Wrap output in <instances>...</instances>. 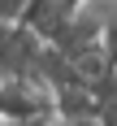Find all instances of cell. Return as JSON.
I'll use <instances>...</instances> for the list:
<instances>
[{
	"label": "cell",
	"instance_id": "obj_1",
	"mask_svg": "<svg viewBox=\"0 0 117 126\" xmlns=\"http://www.w3.org/2000/svg\"><path fill=\"white\" fill-rule=\"evenodd\" d=\"M56 117V91L39 74L0 70V122H48Z\"/></svg>",
	"mask_w": 117,
	"mask_h": 126
},
{
	"label": "cell",
	"instance_id": "obj_2",
	"mask_svg": "<svg viewBox=\"0 0 117 126\" xmlns=\"http://www.w3.org/2000/svg\"><path fill=\"white\" fill-rule=\"evenodd\" d=\"M100 35H104V52H108V61L117 65V17L100 22Z\"/></svg>",
	"mask_w": 117,
	"mask_h": 126
},
{
	"label": "cell",
	"instance_id": "obj_3",
	"mask_svg": "<svg viewBox=\"0 0 117 126\" xmlns=\"http://www.w3.org/2000/svg\"><path fill=\"white\" fill-rule=\"evenodd\" d=\"M26 4H30V0H0V17H4V22H17Z\"/></svg>",
	"mask_w": 117,
	"mask_h": 126
}]
</instances>
